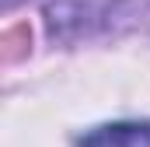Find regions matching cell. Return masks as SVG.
Returning a JSON list of instances; mask_svg holds the SVG:
<instances>
[{"label":"cell","instance_id":"obj_1","mask_svg":"<svg viewBox=\"0 0 150 147\" xmlns=\"http://www.w3.org/2000/svg\"><path fill=\"white\" fill-rule=\"evenodd\" d=\"M80 147H150V126L147 123H112L91 130Z\"/></svg>","mask_w":150,"mask_h":147},{"label":"cell","instance_id":"obj_2","mask_svg":"<svg viewBox=\"0 0 150 147\" xmlns=\"http://www.w3.org/2000/svg\"><path fill=\"white\" fill-rule=\"evenodd\" d=\"M18 42H28V28H25V25L4 32V63H14V60L25 53V46H18Z\"/></svg>","mask_w":150,"mask_h":147}]
</instances>
